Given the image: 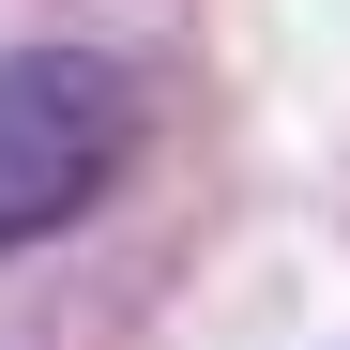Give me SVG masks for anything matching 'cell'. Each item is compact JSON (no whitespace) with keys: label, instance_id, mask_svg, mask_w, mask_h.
I'll list each match as a JSON object with an SVG mask.
<instances>
[{"label":"cell","instance_id":"1","mask_svg":"<svg viewBox=\"0 0 350 350\" xmlns=\"http://www.w3.org/2000/svg\"><path fill=\"white\" fill-rule=\"evenodd\" d=\"M122 152H137L122 62H92V46H16V62H0V259L46 244V228H77L107 183H122Z\"/></svg>","mask_w":350,"mask_h":350}]
</instances>
